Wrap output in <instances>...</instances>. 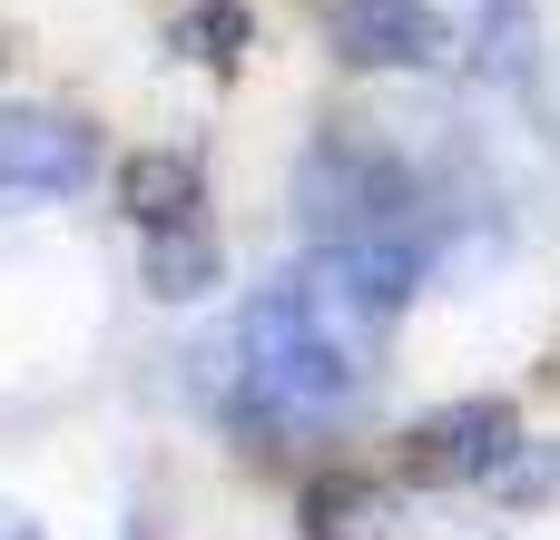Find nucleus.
<instances>
[{
    "instance_id": "obj_1",
    "label": "nucleus",
    "mask_w": 560,
    "mask_h": 540,
    "mask_svg": "<svg viewBox=\"0 0 560 540\" xmlns=\"http://www.w3.org/2000/svg\"><path fill=\"white\" fill-rule=\"evenodd\" d=\"M295 216H305V256L345 266L384 315H404L433 285V266L463 246V226L492 216V187L472 157L335 118V128H315V148L295 167Z\"/></svg>"
},
{
    "instance_id": "obj_2",
    "label": "nucleus",
    "mask_w": 560,
    "mask_h": 540,
    "mask_svg": "<svg viewBox=\"0 0 560 540\" xmlns=\"http://www.w3.org/2000/svg\"><path fill=\"white\" fill-rule=\"evenodd\" d=\"M384 325L394 315L345 266L295 256L266 285H246L236 315L197 344V394L236 433H325V423H345L364 403Z\"/></svg>"
},
{
    "instance_id": "obj_3",
    "label": "nucleus",
    "mask_w": 560,
    "mask_h": 540,
    "mask_svg": "<svg viewBox=\"0 0 560 540\" xmlns=\"http://www.w3.org/2000/svg\"><path fill=\"white\" fill-rule=\"evenodd\" d=\"M345 69L433 79V89H532L541 0H325Z\"/></svg>"
},
{
    "instance_id": "obj_4",
    "label": "nucleus",
    "mask_w": 560,
    "mask_h": 540,
    "mask_svg": "<svg viewBox=\"0 0 560 540\" xmlns=\"http://www.w3.org/2000/svg\"><path fill=\"white\" fill-rule=\"evenodd\" d=\"M118 216H128V236L148 256V285L167 305L217 295L226 256H217V226H207V167L187 148H138L128 177H118Z\"/></svg>"
},
{
    "instance_id": "obj_5",
    "label": "nucleus",
    "mask_w": 560,
    "mask_h": 540,
    "mask_svg": "<svg viewBox=\"0 0 560 540\" xmlns=\"http://www.w3.org/2000/svg\"><path fill=\"white\" fill-rule=\"evenodd\" d=\"M89 177H98V138L69 108L0 98V207H49V197H79Z\"/></svg>"
},
{
    "instance_id": "obj_6",
    "label": "nucleus",
    "mask_w": 560,
    "mask_h": 540,
    "mask_svg": "<svg viewBox=\"0 0 560 540\" xmlns=\"http://www.w3.org/2000/svg\"><path fill=\"white\" fill-rule=\"evenodd\" d=\"M413 482H512L522 472V413L512 403H453L413 423Z\"/></svg>"
},
{
    "instance_id": "obj_7",
    "label": "nucleus",
    "mask_w": 560,
    "mask_h": 540,
    "mask_svg": "<svg viewBox=\"0 0 560 540\" xmlns=\"http://www.w3.org/2000/svg\"><path fill=\"white\" fill-rule=\"evenodd\" d=\"M177 39H187V59L226 69V59H236V39H246V10H236V0H207V10H197V20H187Z\"/></svg>"
},
{
    "instance_id": "obj_8",
    "label": "nucleus",
    "mask_w": 560,
    "mask_h": 540,
    "mask_svg": "<svg viewBox=\"0 0 560 540\" xmlns=\"http://www.w3.org/2000/svg\"><path fill=\"white\" fill-rule=\"evenodd\" d=\"M0 540H49V531H39L30 512H10V502H0Z\"/></svg>"
}]
</instances>
